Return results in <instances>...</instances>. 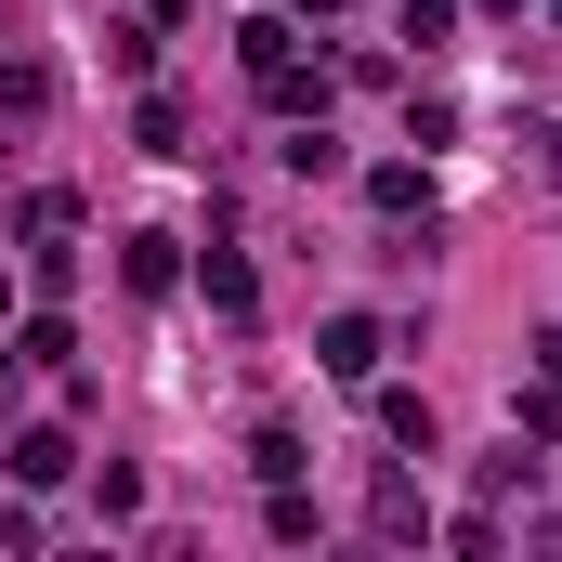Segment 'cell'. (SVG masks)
Listing matches in <instances>:
<instances>
[{"label": "cell", "mask_w": 562, "mask_h": 562, "mask_svg": "<svg viewBox=\"0 0 562 562\" xmlns=\"http://www.w3.org/2000/svg\"><path fill=\"white\" fill-rule=\"evenodd\" d=\"M66 471H79L66 431H13V484H66Z\"/></svg>", "instance_id": "8992f818"}, {"label": "cell", "mask_w": 562, "mask_h": 562, "mask_svg": "<svg viewBox=\"0 0 562 562\" xmlns=\"http://www.w3.org/2000/svg\"><path fill=\"white\" fill-rule=\"evenodd\" d=\"M314 367L327 380H380V314H327L314 327Z\"/></svg>", "instance_id": "7a4b0ae2"}, {"label": "cell", "mask_w": 562, "mask_h": 562, "mask_svg": "<svg viewBox=\"0 0 562 562\" xmlns=\"http://www.w3.org/2000/svg\"><path fill=\"white\" fill-rule=\"evenodd\" d=\"M510 431H524V445H562V380H550V367H537V393L510 406Z\"/></svg>", "instance_id": "8fae6325"}, {"label": "cell", "mask_w": 562, "mask_h": 562, "mask_svg": "<svg viewBox=\"0 0 562 562\" xmlns=\"http://www.w3.org/2000/svg\"><path fill=\"white\" fill-rule=\"evenodd\" d=\"M380 431H393L406 458H431V445H445V419H431V393H380Z\"/></svg>", "instance_id": "5b68a950"}, {"label": "cell", "mask_w": 562, "mask_h": 562, "mask_svg": "<svg viewBox=\"0 0 562 562\" xmlns=\"http://www.w3.org/2000/svg\"><path fill=\"white\" fill-rule=\"evenodd\" d=\"M196 288H210L223 314H249V301H262V288H249V262H236V249H210V262H196Z\"/></svg>", "instance_id": "4fadbf2b"}, {"label": "cell", "mask_w": 562, "mask_h": 562, "mask_svg": "<svg viewBox=\"0 0 562 562\" xmlns=\"http://www.w3.org/2000/svg\"><path fill=\"white\" fill-rule=\"evenodd\" d=\"M288 13H340V0H288Z\"/></svg>", "instance_id": "e0dca14e"}, {"label": "cell", "mask_w": 562, "mask_h": 562, "mask_svg": "<svg viewBox=\"0 0 562 562\" xmlns=\"http://www.w3.org/2000/svg\"><path fill=\"white\" fill-rule=\"evenodd\" d=\"M236 53H249V79H262V66H288V53H301V40H288V13H249V26H236Z\"/></svg>", "instance_id": "7c38bea8"}, {"label": "cell", "mask_w": 562, "mask_h": 562, "mask_svg": "<svg viewBox=\"0 0 562 562\" xmlns=\"http://www.w3.org/2000/svg\"><path fill=\"white\" fill-rule=\"evenodd\" d=\"M367 210H380V223H431V170L380 157V170H367Z\"/></svg>", "instance_id": "3957f363"}, {"label": "cell", "mask_w": 562, "mask_h": 562, "mask_svg": "<svg viewBox=\"0 0 562 562\" xmlns=\"http://www.w3.org/2000/svg\"><path fill=\"white\" fill-rule=\"evenodd\" d=\"M406 40H419V53H445V40H458V0H406Z\"/></svg>", "instance_id": "5bb4252c"}, {"label": "cell", "mask_w": 562, "mask_h": 562, "mask_svg": "<svg viewBox=\"0 0 562 562\" xmlns=\"http://www.w3.org/2000/svg\"><path fill=\"white\" fill-rule=\"evenodd\" d=\"M524 144H537V170H550V183H562V119H537V132H524Z\"/></svg>", "instance_id": "9a60e30c"}, {"label": "cell", "mask_w": 562, "mask_h": 562, "mask_svg": "<svg viewBox=\"0 0 562 562\" xmlns=\"http://www.w3.org/2000/svg\"><path fill=\"white\" fill-rule=\"evenodd\" d=\"M262 105H276V119H327V66H301V53L262 66Z\"/></svg>", "instance_id": "277c9868"}, {"label": "cell", "mask_w": 562, "mask_h": 562, "mask_svg": "<svg viewBox=\"0 0 562 562\" xmlns=\"http://www.w3.org/2000/svg\"><path fill=\"white\" fill-rule=\"evenodd\" d=\"M0 314H13V288H0Z\"/></svg>", "instance_id": "ac0fdd59"}, {"label": "cell", "mask_w": 562, "mask_h": 562, "mask_svg": "<svg viewBox=\"0 0 562 562\" xmlns=\"http://www.w3.org/2000/svg\"><path fill=\"white\" fill-rule=\"evenodd\" d=\"M13 236H26V249H40V236H79V196H66V183H40V196L13 210Z\"/></svg>", "instance_id": "9c48e42d"}, {"label": "cell", "mask_w": 562, "mask_h": 562, "mask_svg": "<svg viewBox=\"0 0 562 562\" xmlns=\"http://www.w3.org/2000/svg\"><path fill=\"white\" fill-rule=\"evenodd\" d=\"M367 537H380V550H419V537H431V497L406 484V471H380V484H367Z\"/></svg>", "instance_id": "6da1fadb"}, {"label": "cell", "mask_w": 562, "mask_h": 562, "mask_svg": "<svg viewBox=\"0 0 562 562\" xmlns=\"http://www.w3.org/2000/svg\"><path fill=\"white\" fill-rule=\"evenodd\" d=\"M484 13H537V0H484Z\"/></svg>", "instance_id": "2e32d148"}, {"label": "cell", "mask_w": 562, "mask_h": 562, "mask_svg": "<svg viewBox=\"0 0 562 562\" xmlns=\"http://www.w3.org/2000/svg\"><path fill=\"white\" fill-rule=\"evenodd\" d=\"M249 471H262V484H301V431L262 419V431H249Z\"/></svg>", "instance_id": "30bf717a"}, {"label": "cell", "mask_w": 562, "mask_h": 562, "mask_svg": "<svg viewBox=\"0 0 562 562\" xmlns=\"http://www.w3.org/2000/svg\"><path fill=\"white\" fill-rule=\"evenodd\" d=\"M170 249H183V236H132V249H119V276H132V301H157V288L183 276V262H170Z\"/></svg>", "instance_id": "ba28073f"}, {"label": "cell", "mask_w": 562, "mask_h": 562, "mask_svg": "<svg viewBox=\"0 0 562 562\" xmlns=\"http://www.w3.org/2000/svg\"><path fill=\"white\" fill-rule=\"evenodd\" d=\"M524 484H537V458H524V431H510L497 458H471V497H484V510H497V497H524Z\"/></svg>", "instance_id": "52a82bcc"}]
</instances>
